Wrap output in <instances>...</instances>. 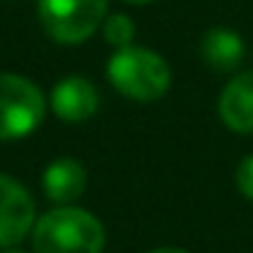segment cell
Masks as SVG:
<instances>
[{"label":"cell","mask_w":253,"mask_h":253,"mask_svg":"<svg viewBox=\"0 0 253 253\" xmlns=\"http://www.w3.org/2000/svg\"><path fill=\"white\" fill-rule=\"evenodd\" d=\"M30 242L36 253H101L106 231L93 212L74 204H57L36 220Z\"/></svg>","instance_id":"1"},{"label":"cell","mask_w":253,"mask_h":253,"mask_svg":"<svg viewBox=\"0 0 253 253\" xmlns=\"http://www.w3.org/2000/svg\"><path fill=\"white\" fill-rule=\"evenodd\" d=\"M112 87L133 101H158L171 84V68L158 52L147 46H123L115 49L106 66Z\"/></svg>","instance_id":"2"},{"label":"cell","mask_w":253,"mask_h":253,"mask_svg":"<svg viewBox=\"0 0 253 253\" xmlns=\"http://www.w3.org/2000/svg\"><path fill=\"white\" fill-rule=\"evenodd\" d=\"M46 112L39 84L19 74H0V142L25 139L41 126Z\"/></svg>","instance_id":"3"},{"label":"cell","mask_w":253,"mask_h":253,"mask_svg":"<svg viewBox=\"0 0 253 253\" xmlns=\"http://www.w3.org/2000/svg\"><path fill=\"white\" fill-rule=\"evenodd\" d=\"M39 22L57 44H82L104 25L109 0H36Z\"/></svg>","instance_id":"4"},{"label":"cell","mask_w":253,"mask_h":253,"mask_svg":"<svg viewBox=\"0 0 253 253\" xmlns=\"http://www.w3.org/2000/svg\"><path fill=\"white\" fill-rule=\"evenodd\" d=\"M36 204L19 180L0 171V248H14L33 231Z\"/></svg>","instance_id":"5"},{"label":"cell","mask_w":253,"mask_h":253,"mask_svg":"<svg viewBox=\"0 0 253 253\" xmlns=\"http://www.w3.org/2000/svg\"><path fill=\"white\" fill-rule=\"evenodd\" d=\"M98 90L87 77H66L52 87L49 109L66 123H84L98 112Z\"/></svg>","instance_id":"6"},{"label":"cell","mask_w":253,"mask_h":253,"mask_svg":"<svg viewBox=\"0 0 253 253\" xmlns=\"http://www.w3.org/2000/svg\"><path fill=\"white\" fill-rule=\"evenodd\" d=\"M220 120L234 133H253V71H240L229 79L218 98Z\"/></svg>","instance_id":"7"},{"label":"cell","mask_w":253,"mask_h":253,"mask_svg":"<svg viewBox=\"0 0 253 253\" xmlns=\"http://www.w3.org/2000/svg\"><path fill=\"white\" fill-rule=\"evenodd\" d=\"M44 193L55 204H74L87 188V169L77 158H57L44 171Z\"/></svg>","instance_id":"8"},{"label":"cell","mask_w":253,"mask_h":253,"mask_svg":"<svg viewBox=\"0 0 253 253\" xmlns=\"http://www.w3.org/2000/svg\"><path fill=\"white\" fill-rule=\"evenodd\" d=\"M199 49H202V60L218 74L237 71L242 57H245V44H242L240 33H234L229 28L207 30L202 36V46Z\"/></svg>","instance_id":"9"},{"label":"cell","mask_w":253,"mask_h":253,"mask_svg":"<svg viewBox=\"0 0 253 253\" xmlns=\"http://www.w3.org/2000/svg\"><path fill=\"white\" fill-rule=\"evenodd\" d=\"M101 28H104V39L109 41L115 49H123V46L133 44L136 28H133L131 17H126V14H112V17H106Z\"/></svg>","instance_id":"10"},{"label":"cell","mask_w":253,"mask_h":253,"mask_svg":"<svg viewBox=\"0 0 253 253\" xmlns=\"http://www.w3.org/2000/svg\"><path fill=\"white\" fill-rule=\"evenodd\" d=\"M234 180H237V188H240L242 196L253 202V155H248V158L240 161Z\"/></svg>","instance_id":"11"},{"label":"cell","mask_w":253,"mask_h":253,"mask_svg":"<svg viewBox=\"0 0 253 253\" xmlns=\"http://www.w3.org/2000/svg\"><path fill=\"white\" fill-rule=\"evenodd\" d=\"M147 253H188L182 248H155V251H147Z\"/></svg>","instance_id":"12"},{"label":"cell","mask_w":253,"mask_h":253,"mask_svg":"<svg viewBox=\"0 0 253 253\" xmlns=\"http://www.w3.org/2000/svg\"><path fill=\"white\" fill-rule=\"evenodd\" d=\"M126 3H131V6H147V3H155V0H126Z\"/></svg>","instance_id":"13"},{"label":"cell","mask_w":253,"mask_h":253,"mask_svg":"<svg viewBox=\"0 0 253 253\" xmlns=\"http://www.w3.org/2000/svg\"><path fill=\"white\" fill-rule=\"evenodd\" d=\"M3 253H22V251H3Z\"/></svg>","instance_id":"14"}]
</instances>
